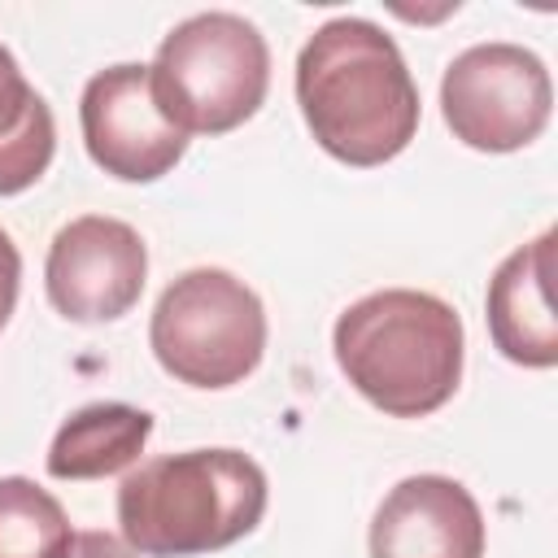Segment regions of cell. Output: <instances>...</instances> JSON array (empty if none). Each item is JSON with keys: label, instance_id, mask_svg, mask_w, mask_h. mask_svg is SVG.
I'll list each match as a JSON object with an SVG mask.
<instances>
[{"label": "cell", "instance_id": "cell-1", "mask_svg": "<svg viewBox=\"0 0 558 558\" xmlns=\"http://www.w3.org/2000/svg\"><path fill=\"white\" fill-rule=\"evenodd\" d=\"M296 105L318 148L357 170L401 157L418 131L414 74L397 39L366 17H331L305 39Z\"/></svg>", "mask_w": 558, "mask_h": 558}, {"label": "cell", "instance_id": "cell-2", "mask_svg": "<svg viewBox=\"0 0 558 558\" xmlns=\"http://www.w3.org/2000/svg\"><path fill=\"white\" fill-rule=\"evenodd\" d=\"M462 318L418 288H384L353 301L331 331L344 379L392 418L440 410L462 379Z\"/></svg>", "mask_w": 558, "mask_h": 558}, {"label": "cell", "instance_id": "cell-3", "mask_svg": "<svg viewBox=\"0 0 558 558\" xmlns=\"http://www.w3.org/2000/svg\"><path fill=\"white\" fill-rule=\"evenodd\" d=\"M266 497V471L240 449L161 453L122 480L118 523L140 558H196L244 541Z\"/></svg>", "mask_w": 558, "mask_h": 558}, {"label": "cell", "instance_id": "cell-4", "mask_svg": "<svg viewBox=\"0 0 558 558\" xmlns=\"http://www.w3.org/2000/svg\"><path fill=\"white\" fill-rule=\"evenodd\" d=\"M148 78L161 113L183 135H227L262 109L270 48L248 17L209 9L157 44Z\"/></svg>", "mask_w": 558, "mask_h": 558}, {"label": "cell", "instance_id": "cell-5", "mask_svg": "<svg viewBox=\"0 0 558 558\" xmlns=\"http://www.w3.org/2000/svg\"><path fill=\"white\" fill-rule=\"evenodd\" d=\"M148 344L170 379L187 388H231L248 379L266 353V310L231 270L196 266L157 296Z\"/></svg>", "mask_w": 558, "mask_h": 558}, {"label": "cell", "instance_id": "cell-6", "mask_svg": "<svg viewBox=\"0 0 558 558\" xmlns=\"http://www.w3.org/2000/svg\"><path fill=\"white\" fill-rule=\"evenodd\" d=\"M440 113L453 140L475 153L527 148L554 113L545 61L523 44H475L458 52L440 78Z\"/></svg>", "mask_w": 558, "mask_h": 558}, {"label": "cell", "instance_id": "cell-7", "mask_svg": "<svg viewBox=\"0 0 558 558\" xmlns=\"http://www.w3.org/2000/svg\"><path fill=\"white\" fill-rule=\"evenodd\" d=\"M78 126L87 157L122 183H157L187 153V135L161 113L153 96L148 65L135 61L96 70L87 78Z\"/></svg>", "mask_w": 558, "mask_h": 558}, {"label": "cell", "instance_id": "cell-8", "mask_svg": "<svg viewBox=\"0 0 558 558\" xmlns=\"http://www.w3.org/2000/svg\"><path fill=\"white\" fill-rule=\"evenodd\" d=\"M148 279V248L140 231L109 214L65 222L44 262V288L70 323H113L135 310Z\"/></svg>", "mask_w": 558, "mask_h": 558}, {"label": "cell", "instance_id": "cell-9", "mask_svg": "<svg viewBox=\"0 0 558 558\" xmlns=\"http://www.w3.org/2000/svg\"><path fill=\"white\" fill-rule=\"evenodd\" d=\"M371 558H484L480 501L449 475H405L371 519Z\"/></svg>", "mask_w": 558, "mask_h": 558}, {"label": "cell", "instance_id": "cell-10", "mask_svg": "<svg viewBox=\"0 0 558 558\" xmlns=\"http://www.w3.org/2000/svg\"><path fill=\"white\" fill-rule=\"evenodd\" d=\"M554 279V231L514 248L488 279V336L514 366H558V318L549 301Z\"/></svg>", "mask_w": 558, "mask_h": 558}, {"label": "cell", "instance_id": "cell-11", "mask_svg": "<svg viewBox=\"0 0 558 558\" xmlns=\"http://www.w3.org/2000/svg\"><path fill=\"white\" fill-rule=\"evenodd\" d=\"M153 436V414L122 405V401H96L74 410L52 445H48V475L52 480H105L126 471Z\"/></svg>", "mask_w": 558, "mask_h": 558}, {"label": "cell", "instance_id": "cell-12", "mask_svg": "<svg viewBox=\"0 0 558 558\" xmlns=\"http://www.w3.org/2000/svg\"><path fill=\"white\" fill-rule=\"evenodd\" d=\"M57 153L48 100L26 83L13 52L0 44V196L26 192Z\"/></svg>", "mask_w": 558, "mask_h": 558}, {"label": "cell", "instance_id": "cell-13", "mask_svg": "<svg viewBox=\"0 0 558 558\" xmlns=\"http://www.w3.org/2000/svg\"><path fill=\"white\" fill-rule=\"evenodd\" d=\"M70 536V519L48 488L0 475V558H65Z\"/></svg>", "mask_w": 558, "mask_h": 558}, {"label": "cell", "instance_id": "cell-14", "mask_svg": "<svg viewBox=\"0 0 558 558\" xmlns=\"http://www.w3.org/2000/svg\"><path fill=\"white\" fill-rule=\"evenodd\" d=\"M17 283H22V253L9 240V231H0V331L17 305Z\"/></svg>", "mask_w": 558, "mask_h": 558}, {"label": "cell", "instance_id": "cell-15", "mask_svg": "<svg viewBox=\"0 0 558 558\" xmlns=\"http://www.w3.org/2000/svg\"><path fill=\"white\" fill-rule=\"evenodd\" d=\"M65 558H140V554L113 532H74Z\"/></svg>", "mask_w": 558, "mask_h": 558}]
</instances>
